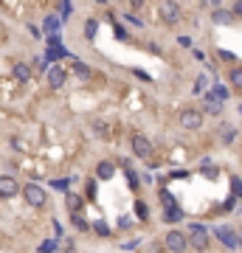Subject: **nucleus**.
Listing matches in <instances>:
<instances>
[{"mask_svg": "<svg viewBox=\"0 0 242 253\" xmlns=\"http://www.w3.org/2000/svg\"><path fill=\"white\" fill-rule=\"evenodd\" d=\"M189 248H195L197 253H203L208 248V228L206 225H200V222L189 225Z\"/></svg>", "mask_w": 242, "mask_h": 253, "instance_id": "obj_1", "label": "nucleus"}, {"mask_svg": "<svg viewBox=\"0 0 242 253\" xmlns=\"http://www.w3.org/2000/svg\"><path fill=\"white\" fill-rule=\"evenodd\" d=\"M163 245H166V251H172V253H183L189 248V236H186L183 231H169Z\"/></svg>", "mask_w": 242, "mask_h": 253, "instance_id": "obj_2", "label": "nucleus"}, {"mask_svg": "<svg viewBox=\"0 0 242 253\" xmlns=\"http://www.w3.org/2000/svg\"><path fill=\"white\" fill-rule=\"evenodd\" d=\"M180 126H183V129H200V126H203V113L195 110V107L180 110Z\"/></svg>", "mask_w": 242, "mask_h": 253, "instance_id": "obj_3", "label": "nucleus"}, {"mask_svg": "<svg viewBox=\"0 0 242 253\" xmlns=\"http://www.w3.org/2000/svg\"><path fill=\"white\" fill-rule=\"evenodd\" d=\"M23 197H25V203L28 206H34V208H40V206H45V189L43 186H37V183H28L23 189Z\"/></svg>", "mask_w": 242, "mask_h": 253, "instance_id": "obj_4", "label": "nucleus"}, {"mask_svg": "<svg viewBox=\"0 0 242 253\" xmlns=\"http://www.w3.org/2000/svg\"><path fill=\"white\" fill-rule=\"evenodd\" d=\"M214 236H217V239L222 242L225 248H231V251H234L237 245H242L240 233H234V231H231V228H225V225H217V228H214Z\"/></svg>", "mask_w": 242, "mask_h": 253, "instance_id": "obj_5", "label": "nucleus"}, {"mask_svg": "<svg viewBox=\"0 0 242 253\" xmlns=\"http://www.w3.org/2000/svg\"><path fill=\"white\" fill-rule=\"evenodd\" d=\"M130 144H132V152L138 155L141 161H144V158H152V144L144 138V135H132V141H130Z\"/></svg>", "mask_w": 242, "mask_h": 253, "instance_id": "obj_6", "label": "nucleus"}, {"mask_svg": "<svg viewBox=\"0 0 242 253\" xmlns=\"http://www.w3.org/2000/svg\"><path fill=\"white\" fill-rule=\"evenodd\" d=\"M161 17L169 25H175L180 20V6H177V3H161Z\"/></svg>", "mask_w": 242, "mask_h": 253, "instance_id": "obj_7", "label": "nucleus"}, {"mask_svg": "<svg viewBox=\"0 0 242 253\" xmlns=\"http://www.w3.org/2000/svg\"><path fill=\"white\" fill-rule=\"evenodd\" d=\"M62 57H68V51L62 48L59 37H51V40H48V59H51V62H57V59H62Z\"/></svg>", "mask_w": 242, "mask_h": 253, "instance_id": "obj_8", "label": "nucleus"}, {"mask_svg": "<svg viewBox=\"0 0 242 253\" xmlns=\"http://www.w3.org/2000/svg\"><path fill=\"white\" fill-rule=\"evenodd\" d=\"M17 191H20V183H17L14 177H0V197L9 200V197H14Z\"/></svg>", "mask_w": 242, "mask_h": 253, "instance_id": "obj_9", "label": "nucleus"}, {"mask_svg": "<svg viewBox=\"0 0 242 253\" xmlns=\"http://www.w3.org/2000/svg\"><path fill=\"white\" fill-rule=\"evenodd\" d=\"M48 84L51 87H65V70L59 68V65H54V68L48 70Z\"/></svg>", "mask_w": 242, "mask_h": 253, "instance_id": "obj_10", "label": "nucleus"}, {"mask_svg": "<svg viewBox=\"0 0 242 253\" xmlns=\"http://www.w3.org/2000/svg\"><path fill=\"white\" fill-rule=\"evenodd\" d=\"M113 172H115V166L110 161H102L99 166H96V177H99V180H110V177H113Z\"/></svg>", "mask_w": 242, "mask_h": 253, "instance_id": "obj_11", "label": "nucleus"}, {"mask_svg": "<svg viewBox=\"0 0 242 253\" xmlns=\"http://www.w3.org/2000/svg\"><path fill=\"white\" fill-rule=\"evenodd\" d=\"M14 79L17 82H28L31 79V68L25 62H14Z\"/></svg>", "mask_w": 242, "mask_h": 253, "instance_id": "obj_12", "label": "nucleus"}, {"mask_svg": "<svg viewBox=\"0 0 242 253\" xmlns=\"http://www.w3.org/2000/svg\"><path fill=\"white\" fill-rule=\"evenodd\" d=\"M43 25H45V31H48L51 37H57V31H59V25H62V20H59V17H54V14H48Z\"/></svg>", "mask_w": 242, "mask_h": 253, "instance_id": "obj_13", "label": "nucleus"}, {"mask_svg": "<svg viewBox=\"0 0 242 253\" xmlns=\"http://www.w3.org/2000/svg\"><path fill=\"white\" fill-rule=\"evenodd\" d=\"M183 219V211L175 206V208H163V222H180Z\"/></svg>", "mask_w": 242, "mask_h": 253, "instance_id": "obj_14", "label": "nucleus"}, {"mask_svg": "<svg viewBox=\"0 0 242 253\" xmlns=\"http://www.w3.org/2000/svg\"><path fill=\"white\" fill-rule=\"evenodd\" d=\"M214 23H220V25H228V23H234V12L217 9V12H214Z\"/></svg>", "mask_w": 242, "mask_h": 253, "instance_id": "obj_15", "label": "nucleus"}, {"mask_svg": "<svg viewBox=\"0 0 242 253\" xmlns=\"http://www.w3.org/2000/svg\"><path fill=\"white\" fill-rule=\"evenodd\" d=\"M228 82H231V87H234V90H242V68H231Z\"/></svg>", "mask_w": 242, "mask_h": 253, "instance_id": "obj_16", "label": "nucleus"}, {"mask_svg": "<svg viewBox=\"0 0 242 253\" xmlns=\"http://www.w3.org/2000/svg\"><path fill=\"white\" fill-rule=\"evenodd\" d=\"M220 132H222V135H220V141H222V144H231V141H234V135H237L234 124H222V126H220Z\"/></svg>", "mask_w": 242, "mask_h": 253, "instance_id": "obj_17", "label": "nucleus"}, {"mask_svg": "<svg viewBox=\"0 0 242 253\" xmlns=\"http://www.w3.org/2000/svg\"><path fill=\"white\" fill-rule=\"evenodd\" d=\"M206 110H211V113H222V102L214 99V93H208L206 96Z\"/></svg>", "mask_w": 242, "mask_h": 253, "instance_id": "obj_18", "label": "nucleus"}, {"mask_svg": "<svg viewBox=\"0 0 242 253\" xmlns=\"http://www.w3.org/2000/svg\"><path fill=\"white\" fill-rule=\"evenodd\" d=\"M73 70H76V76H79V79H90V68H88L85 62H79V59H76V65H73Z\"/></svg>", "mask_w": 242, "mask_h": 253, "instance_id": "obj_19", "label": "nucleus"}, {"mask_svg": "<svg viewBox=\"0 0 242 253\" xmlns=\"http://www.w3.org/2000/svg\"><path fill=\"white\" fill-rule=\"evenodd\" d=\"M96 31H99V20H88V23H85V37H88V40H93V37H96Z\"/></svg>", "mask_w": 242, "mask_h": 253, "instance_id": "obj_20", "label": "nucleus"}, {"mask_svg": "<svg viewBox=\"0 0 242 253\" xmlns=\"http://www.w3.org/2000/svg\"><path fill=\"white\" fill-rule=\"evenodd\" d=\"M161 203H163V208H175L177 203H175V197L166 191V189H161Z\"/></svg>", "mask_w": 242, "mask_h": 253, "instance_id": "obj_21", "label": "nucleus"}, {"mask_svg": "<svg viewBox=\"0 0 242 253\" xmlns=\"http://www.w3.org/2000/svg\"><path fill=\"white\" fill-rule=\"evenodd\" d=\"M214 99H220V102H225V99H228V87H225V84H214Z\"/></svg>", "mask_w": 242, "mask_h": 253, "instance_id": "obj_22", "label": "nucleus"}, {"mask_svg": "<svg viewBox=\"0 0 242 253\" xmlns=\"http://www.w3.org/2000/svg\"><path fill=\"white\" fill-rule=\"evenodd\" d=\"M40 253H57V239H45L40 245Z\"/></svg>", "mask_w": 242, "mask_h": 253, "instance_id": "obj_23", "label": "nucleus"}, {"mask_svg": "<svg viewBox=\"0 0 242 253\" xmlns=\"http://www.w3.org/2000/svg\"><path fill=\"white\" fill-rule=\"evenodd\" d=\"M231 191H234V200L242 197V180H240V177H234V180H231Z\"/></svg>", "mask_w": 242, "mask_h": 253, "instance_id": "obj_24", "label": "nucleus"}, {"mask_svg": "<svg viewBox=\"0 0 242 253\" xmlns=\"http://www.w3.org/2000/svg\"><path fill=\"white\" fill-rule=\"evenodd\" d=\"M135 214H138L141 219H147V217H150V208L144 206V203H135Z\"/></svg>", "mask_w": 242, "mask_h": 253, "instance_id": "obj_25", "label": "nucleus"}, {"mask_svg": "<svg viewBox=\"0 0 242 253\" xmlns=\"http://www.w3.org/2000/svg\"><path fill=\"white\" fill-rule=\"evenodd\" d=\"M68 208H70V214L76 217V208H79V197H68Z\"/></svg>", "mask_w": 242, "mask_h": 253, "instance_id": "obj_26", "label": "nucleus"}, {"mask_svg": "<svg viewBox=\"0 0 242 253\" xmlns=\"http://www.w3.org/2000/svg\"><path fill=\"white\" fill-rule=\"evenodd\" d=\"M73 222H76V228H79V231H88V228H90V225H88L82 217H73Z\"/></svg>", "mask_w": 242, "mask_h": 253, "instance_id": "obj_27", "label": "nucleus"}, {"mask_svg": "<svg viewBox=\"0 0 242 253\" xmlns=\"http://www.w3.org/2000/svg\"><path fill=\"white\" fill-rule=\"evenodd\" d=\"M93 228H96V233H102V236H107V233H110V231H107V225H102V222H96Z\"/></svg>", "mask_w": 242, "mask_h": 253, "instance_id": "obj_28", "label": "nucleus"}, {"mask_svg": "<svg viewBox=\"0 0 242 253\" xmlns=\"http://www.w3.org/2000/svg\"><path fill=\"white\" fill-rule=\"evenodd\" d=\"M177 42L183 48H192V37H177Z\"/></svg>", "mask_w": 242, "mask_h": 253, "instance_id": "obj_29", "label": "nucleus"}, {"mask_svg": "<svg viewBox=\"0 0 242 253\" xmlns=\"http://www.w3.org/2000/svg\"><path fill=\"white\" fill-rule=\"evenodd\" d=\"M203 87H206V76H200V79H197V87H195V93H203Z\"/></svg>", "mask_w": 242, "mask_h": 253, "instance_id": "obj_30", "label": "nucleus"}, {"mask_svg": "<svg viewBox=\"0 0 242 253\" xmlns=\"http://www.w3.org/2000/svg\"><path fill=\"white\" fill-rule=\"evenodd\" d=\"M127 20H130L132 25H144V20H141V17H135V14H127Z\"/></svg>", "mask_w": 242, "mask_h": 253, "instance_id": "obj_31", "label": "nucleus"}, {"mask_svg": "<svg viewBox=\"0 0 242 253\" xmlns=\"http://www.w3.org/2000/svg\"><path fill=\"white\" fill-rule=\"evenodd\" d=\"M93 126H96V132H99L102 138H107V126H104V124H93Z\"/></svg>", "mask_w": 242, "mask_h": 253, "instance_id": "obj_32", "label": "nucleus"}, {"mask_svg": "<svg viewBox=\"0 0 242 253\" xmlns=\"http://www.w3.org/2000/svg\"><path fill=\"white\" fill-rule=\"evenodd\" d=\"M231 12H234V17H242V0H240V3H234V9H231Z\"/></svg>", "mask_w": 242, "mask_h": 253, "instance_id": "obj_33", "label": "nucleus"}, {"mask_svg": "<svg viewBox=\"0 0 242 253\" xmlns=\"http://www.w3.org/2000/svg\"><path fill=\"white\" fill-rule=\"evenodd\" d=\"M115 37H118V40H127V31H124L121 25H115Z\"/></svg>", "mask_w": 242, "mask_h": 253, "instance_id": "obj_34", "label": "nucleus"}, {"mask_svg": "<svg viewBox=\"0 0 242 253\" xmlns=\"http://www.w3.org/2000/svg\"><path fill=\"white\" fill-rule=\"evenodd\" d=\"M59 9H62V17H68V14H70V9H73V6H70V3H62Z\"/></svg>", "mask_w": 242, "mask_h": 253, "instance_id": "obj_35", "label": "nucleus"}, {"mask_svg": "<svg viewBox=\"0 0 242 253\" xmlns=\"http://www.w3.org/2000/svg\"><path fill=\"white\" fill-rule=\"evenodd\" d=\"M220 57L225 59V62H234V54H231V51H220Z\"/></svg>", "mask_w": 242, "mask_h": 253, "instance_id": "obj_36", "label": "nucleus"}, {"mask_svg": "<svg viewBox=\"0 0 242 253\" xmlns=\"http://www.w3.org/2000/svg\"><path fill=\"white\" fill-rule=\"evenodd\" d=\"M54 189H59V191H65V189H68V180H57V183H54Z\"/></svg>", "mask_w": 242, "mask_h": 253, "instance_id": "obj_37", "label": "nucleus"}, {"mask_svg": "<svg viewBox=\"0 0 242 253\" xmlns=\"http://www.w3.org/2000/svg\"><path fill=\"white\" fill-rule=\"evenodd\" d=\"M130 222H132L130 217H121V219H118V225H121V228H130Z\"/></svg>", "mask_w": 242, "mask_h": 253, "instance_id": "obj_38", "label": "nucleus"}, {"mask_svg": "<svg viewBox=\"0 0 242 253\" xmlns=\"http://www.w3.org/2000/svg\"><path fill=\"white\" fill-rule=\"evenodd\" d=\"M240 239H242V233H240Z\"/></svg>", "mask_w": 242, "mask_h": 253, "instance_id": "obj_39", "label": "nucleus"}]
</instances>
